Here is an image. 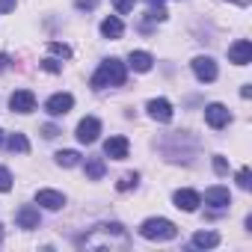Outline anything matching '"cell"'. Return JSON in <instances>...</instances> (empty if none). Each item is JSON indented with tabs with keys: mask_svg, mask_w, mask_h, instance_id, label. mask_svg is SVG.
<instances>
[{
	"mask_svg": "<svg viewBox=\"0 0 252 252\" xmlns=\"http://www.w3.org/2000/svg\"><path fill=\"white\" fill-rule=\"evenodd\" d=\"M125 80H128V65H125L122 60L110 57L98 65V71L92 74V89H107V86H122Z\"/></svg>",
	"mask_w": 252,
	"mask_h": 252,
	"instance_id": "2",
	"label": "cell"
},
{
	"mask_svg": "<svg viewBox=\"0 0 252 252\" xmlns=\"http://www.w3.org/2000/svg\"><path fill=\"white\" fill-rule=\"evenodd\" d=\"M149 3H152V6H160V3H163V0H149Z\"/></svg>",
	"mask_w": 252,
	"mask_h": 252,
	"instance_id": "33",
	"label": "cell"
},
{
	"mask_svg": "<svg viewBox=\"0 0 252 252\" xmlns=\"http://www.w3.org/2000/svg\"><path fill=\"white\" fill-rule=\"evenodd\" d=\"M134 3H137V0H113V6H116V12H122V15H128V12L134 9Z\"/></svg>",
	"mask_w": 252,
	"mask_h": 252,
	"instance_id": "25",
	"label": "cell"
},
{
	"mask_svg": "<svg viewBox=\"0 0 252 252\" xmlns=\"http://www.w3.org/2000/svg\"><path fill=\"white\" fill-rule=\"evenodd\" d=\"M39 208L36 205H21L18 208V214H15V222H18V228H39Z\"/></svg>",
	"mask_w": 252,
	"mask_h": 252,
	"instance_id": "12",
	"label": "cell"
},
{
	"mask_svg": "<svg viewBox=\"0 0 252 252\" xmlns=\"http://www.w3.org/2000/svg\"><path fill=\"white\" fill-rule=\"evenodd\" d=\"M205 205H211V208H228L231 205V193L225 187H208L205 190Z\"/></svg>",
	"mask_w": 252,
	"mask_h": 252,
	"instance_id": "15",
	"label": "cell"
},
{
	"mask_svg": "<svg viewBox=\"0 0 252 252\" xmlns=\"http://www.w3.org/2000/svg\"><path fill=\"white\" fill-rule=\"evenodd\" d=\"M54 158H57V163H60V166H65V169H71V166H77V163H80V155H77V152H71V149L57 152Z\"/></svg>",
	"mask_w": 252,
	"mask_h": 252,
	"instance_id": "21",
	"label": "cell"
},
{
	"mask_svg": "<svg viewBox=\"0 0 252 252\" xmlns=\"http://www.w3.org/2000/svg\"><path fill=\"white\" fill-rule=\"evenodd\" d=\"M137 181H140V175H137V172H128V175H122V181H119L116 187H119V190L125 193V190H131V187H137Z\"/></svg>",
	"mask_w": 252,
	"mask_h": 252,
	"instance_id": "22",
	"label": "cell"
},
{
	"mask_svg": "<svg viewBox=\"0 0 252 252\" xmlns=\"http://www.w3.org/2000/svg\"><path fill=\"white\" fill-rule=\"evenodd\" d=\"M42 68H45V71H51V74H57V71H60L63 65H60L57 60H45V63H42Z\"/></svg>",
	"mask_w": 252,
	"mask_h": 252,
	"instance_id": "28",
	"label": "cell"
},
{
	"mask_svg": "<svg viewBox=\"0 0 252 252\" xmlns=\"http://www.w3.org/2000/svg\"><path fill=\"white\" fill-rule=\"evenodd\" d=\"M71 107H74V98H71L68 92H57V95H51V98L45 101V110H48L51 116H65Z\"/></svg>",
	"mask_w": 252,
	"mask_h": 252,
	"instance_id": "8",
	"label": "cell"
},
{
	"mask_svg": "<svg viewBox=\"0 0 252 252\" xmlns=\"http://www.w3.org/2000/svg\"><path fill=\"white\" fill-rule=\"evenodd\" d=\"M42 134H45V137H48V140H54V137H57V134H60V131H57V128H54V125H45V128H42Z\"/></svg>",
	"mask_w": 252,
	"mask_h": 252,
	"instance_id": "31",
	"label": "cell"
},
{
	"mask_svg": "<svg viewBox=\"0 0 252 252\" xmlns=\"http://www.w3.org/2000/svg\"><path fill=\"white\" fill-rule=\"evenodd\" d=\"M190 243L196 249H214V246H220V234L217 231H196Z\"/></svg>",
	"mask_w": 252,
	"mask_h": 252,
	"instance_id": "18",
	"label": "cell"
},
{
	"mask_svg": "<svg viewBox=\"0 0 252 252\" xmlns=\"http://www.w3.org/2000/svg\"><path fill=\"white\" fill-rule=\"evenodd\" d=\"M172 202H175V208H178V211L193 214V211L202 205V196H199L196 190H175V193H172Z\"/></svg>",
	"mask_w": 252,
	"mask_h": 252,
	"instance_id": "9",
	"label": "cell"
},
{
	"mask_svg": "<svg viewBox=\"0 0 252 252\" xmlns=\"http://www.w3.org/2000/svg\"><path fill=\"white\" fill-rule=\"evenodd\" d=\"M12 190V172L6 166H0V193H9Z\"/></svg>",
	"mask_w": 252,
	"mask_h": 252,
	"instance_id": "23",
	"label": "cell"
},
{
	"mask_svg": "<svg viewBox=\"0 0 252 252\" xmlns=\"http://www.w3.org/2000/svg\"><path fill=\"white\" fill-rule=\"evenodd\" d=\"M36 205H42L45 211H60L65 205V196L60 190H39L36 193Z\"/></svg>",
	"mask_w": 252,
	"mask_h": 252,
	"instance_id": "14",
	"label": "cell"
},
{
	"mask_svg": "<svg viewBox=\"0 0 252 252\" xmlns=\"http://www.w3.org/2000/svg\"><path fill=\"white\" fill-rule=\"evenodd\" d=\"M214 172H217V175H225V172H228V160H225L222 155H214Z\"/></svg>",
	"mask_w": 252,
	"mask_h": 252,
	"instance_id": "26",
	"label": "cell"
},
{
	"mask_svg": "<svg viewBox=\"0 0 252 252\" xmlns=\"http://www.w3.org/2000/svg\"><path fill=\"white\" fill-rule=\"evenodd\" d=\"M9 68V57L6 54H0V71H6Z\"/></svg>",
	"mask_w": 252,
	"mask_h": 252,
	"instance_id": "32",
	"label": "cell"
},
{
	"mask_svg": "<svg viewBox=\"0 0 252 252\" xmlns=\"http://www.w3.org/2000/svg\"><path fill=\"white\" fill-rule=\"evenodd\" d=\"M104 172H107V166H104V160H101V158H89V160H86V178L101 181V178H104Z\"/></svg>",
	"mask_w": 252,
	"mask_h": 252,
	"instance_id": "19",
	"label": "cell"
},
{
	"mask_svg": "<svg viewBox=\"0 0 252 252\" xmlns=\"http://www.w3.org/2000/svg\"><path fill=\"white\" fill-rule=\"evenodd\" d=\"M77 246L80 249H128L131 246V234L122 222H101L95 225L92 231L80 234L77 237Z\"/></svg>",
	"mask_w": 252,
	"mask_h": 252,
	"instance_id": "1",
	"label": "cell"
},
{
	"mask_svg": "<svg viewBox=\"0 0 252 252\" xmlns=\"http://www.w3.org/2000/svg\"><path fill=\"white\" fill-rule=\"evenodd\" d=\"M6 146H9V152H21V155L30 152V140H27L24 134H12V137L6 140Z\"/></svg>",
	"mask_w": 252,
	"mask_h": 252,
	"instance_id": "20",
	"label": "cell"
},
{
	"mask_svg": "<svg viewBox=\"0 0 252 252\" xmlns=\"http://www.w3.org/2000/svg\"><path fill=\"white\" fill-rule=\"evenodd\" d=\"M74 6H77V9H95L98 0H74Z\"/></svg>",
	"mask_w": 252,
	"mask_h": 252,
	"instance_id": "29",
	"label": "cell"
},
{
	"mask_svg": "<svg viewBox=\"0 0 252 252\" xmlns=\"http://www.w3.org/2000/svg\"><path fill=\"white\" fill-rule=\"evenodd\" d=\"M122 33H125L122 18L110 15V18H104V21H101V36H104V39H122Z\"/></svg>",
	"mask_w": 252,
	"mask_h": 252,
	"instance_id": "17",
	"label": "cell"
},
{
	"mask_svg": "<svg viewBox=\"0 0 252 252\" xmlns=\"http://www.w3.org/2000/svg\"><path fill=\"white\" fill-rule=\"evenodd\" d=\"M140 234H143L146 240L163 243V240H175V237H178V225H175L172 220H166V217H152V220H146V222L140 225Z\"/></svg>",
	"mask_w": 252,
	"mask_h": 252,
	"instance_id": "3",
	"label": "cell"
},
{
	"mask_svg": "<svg viewBox=\"0 0 252 252\" xmlns=\"http://www.w3.org/2000/svg\"><path fill=\"white\" fill-rule=\"evenodd\" d=\"M237 187H240V190H249V187H252V172H249V169H240V172H237Z\"/></svg>",
	"mask_w": 252,
	"mask_h": 252,
	"instance_id": "24",
	"label": "cell"
},
{
	"mask_svg": "<svg viewBox=\"0 0 252 252\" xmlns=\"http://www.w3.org/2000/svg\"><path fill=\"white\" fill-rule=\"evenodd\" d=\"M146 110H149V116H152L155 122H169V119H172V104H169L166 98H152V101L146 104Z\"/></svg>",
	"mask_w": 252,
	"mask_h": 252,
	"instance_id": "13",
	"label": "cell"
},
{
	"mask_svg": "<svg viewBox=\"0 0 252 252\" xmlns=\"http://www.w3.org/2000/svg\"><path fill=\"white\" fill-rule=\"evenodd\" d=\"M190 65H193V74H196L202 83H214L217 74H220V68H217V63H214L211 57H196Z\"/></svg>",
	"mask_w": 252,
	"mask_h": 252,
	"instance_id": "5",
	"label": "cell"
},
{
	"mask_svg": "<svg viewBox=\"0 0 252 252\" xmlns=\"http://www.w3.org/2000/svg\"><path fill=\"white\" fill-rule=\"evenodd\" d=\"M0 243H3V231H0Z\"/></svg>",
	"mask_w": 252,
	"mask_h": 252,
	"instance_id": "36",
	"label": "cell"
},
{
	"mask_svg": "<svg viewBox=\"0 0 252 252\" xmlns=\"http://www.w3.org/2000/svg\"><path fill=\"white\" fill-rule=\"evenodd\" d=\"M9 107H12V113H33L36 110V95L30 89H15L9 95Z\"/></svg>",
	"mask_w": 252,
	"mask_h": 252,
	"instance_id": "6",
	"label": "cell"
},
{
	"mask_svg": "<svg viewBox=\"0 0 252 252\" xmlns=\"http://www.w3.org/2000/svg\"><path fill=\"white\" fill-rule=\"evenodd\" d=\"M228 60H231L234 65H249V63H252V45H249L246 39H237V42L228 48Z\"/></svg>",
	"mask_w": 252,
	"mask_h": 252,
	"instance_id": "11",
	"label": "cell"
},
{
	"mask_svg": "<svg viewBox=\"0 0 252 252\" xmlns=\"http://www.w3.org/2000/svg\"><path fill=\"white\" fill-rule=\"evenodd\" d=\"M0 146H3V131H0Z\"/></svg>",
	"mask_w": 252,
	"mask_h": 252,
	"instance_id": "35",
	"label": "cell"
},
{
	"mask_svg": "<svg viewBox=\"0 0 252 252\" xmlns=\"http://www.w3.org/2000/svg\"><path fill=\"white\" fill-rule=\"evenodd\" d=\"M98 134H101V122H98L95 116H86V119H80L77 131H74V137H77V140H80L83 146L95 143V140H98Z\"/></svg>",
	"mask_w": 252,
	"mask_h": 252,
	"instance_id": "4",
	"label": "cell"
},
{
	"mask_svg": "<svg viewBox=\"0 0 252 252\" xmlns=\"http://www.w3.org/2000/svg\"><path fill=\"white\" fill-rule=\"evenodd\" d=\"M15 9V0H0V12H12Z\"/></svg>",
	"mask_w": 252,
	"mask_h": 252,
	"instance_id": "30",
	"label": "cell"
},
{
	"mask_svg": "<svg viewBox=\"0 0 252 252\" xmlns=\"http://www.w3.org/2000/svg\"><path fill=\"white\" fill-rule=\"evenodd\" d=\"M128 152H131V143L125 140V137H110L104 143V155L110 160H125V158H128Z\"/></svg>",
	"mask_w": 252,
	"mask_h": 252,
	"instance_id": "10",
	"label": "cell"
},
{
	"mask_svg": "<svg viewBox=\"0 0 252 252\" xmlns=\"http://www.w3.org/2000/svg\"><path fill=\"white\" fill-rule=\"evenodd\" d=\"M234 3H240V6H246V3H249V0H234Z\"/></svg>",
	"mask_w": 252,
	"mask_h": 252,
	"instance_id": "34",
	"label": "cell"
},
{
	"mask_svg": "<svg viewBox=\"0 0 252 252\" xmlns=\"http://www.w3.org/2000/svg\"><path fill=\"white\" fill-rule=\"evenodd\" d=\"M128 65L134 68V71H152V65H155V57L149 54V51H131V57H128Z\"/></svg>",
	"mask_w": 252,
	"mask_h": 252,
	"instance_id": "16",
	"label": "cell"
},
{
	"mask_svg": "<svg viewBox=\"0 0 252 252\" xmlns=\"http://www.w3.org/2000/svg\"><path fill=\"white\" fill-rule=\"evenodd\" d=\"M51 51H54V54H60V57H71V48H68V45H63V42H51Z\"/></svg>",
	"mask_w": 252,
	"mask_h": 252,
	"instance_id": "27",
	"label": "cell"
},
{
	"mask_svg": "<svg viewBox=\"0 0 252 252\" xmlns=\"http://www.w3.org/2000/svg\"><path fill=\"white\" fill-rule=\"evenodd\" d=\"M205 122L211 125V128H225V125L231 122V113H228V107L225 104H208L205 107Z\"/></svg>",
	"mask_w": 252,
	"mask_h": 252,
	"instance_id": "7",
	"label": "cell"
}]
</instances>
